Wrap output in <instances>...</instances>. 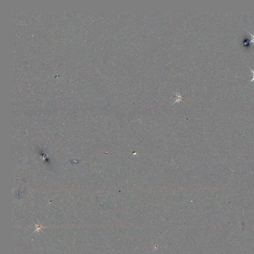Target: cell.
I'll return each mask as SVG.
<instances>
[{"label":"cell","mask_w":254,"mask_h":254,"mask_svg":"<svg viewBox=\"0 0 254 254\" xmlns=\"http://www.w3.org/2000/svg\"><path fill=\"white\" fill-rule=\"evenodd\" d=\"M246 31H247L248 33L250 35L251 37V41L250 42L253 43H254V34H252V33H251L250 32L248 31V30H246Z\"/></svg>","instance_id":"6da1fadb"},{"label":"cell","mask_w":254,"mask_h":254,"mask_svg":"<svg viewBox=\"0 0 254 254\" xmlns=\"http://www.w3.org/2000/svg\"><path fill=\"white\" fill-rule=\"evenodd\" d=\"M248 68H249V69H251V71L253 73V78L250 80V82H253V81H254V71L253 69H251L250 67H248Z\"/></svg>","instance_id":"7a4b0ae2"}]
</instances>
